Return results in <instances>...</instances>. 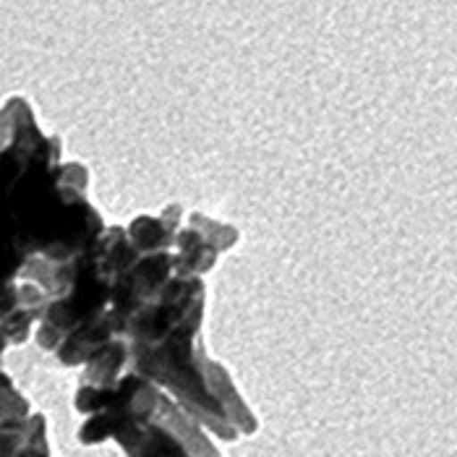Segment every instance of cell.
Listing matches in <instances>:
<instances>
[{
	"mask_svg": "<svg viewBox=\"0 0 457 457\" xmlns=\"http://www.w3.org/2000/svg\"><path fill=\"white\" fill-rule=\"evenodd\" d=\"M191 225L194 228H199L207 238H210L214 246L220 248V251H225V248H233L238 244V230L233 228V225H222V222H214L210 217H204V214H199V212H194L191 214Z\"/></svg>",
	"mask_w": 457,
	"mask_h": 457,
	"instance_id": "7",
	"label": "cell"
},
{
	"mask_svg": "<svg viewBox=\"0 0 457 457\" xmlns=\"http://www.w3.org/2000/svg\"><path fill=\"white\" fill-rule=\"evenodd\" d=\"M131 361V351L126 337H115L110 340L105 348L95 353L87 363H84V382L81 385H92V387H115L118 379L123 377V366Z\"/></svg>",
	"mask_w": 457,
	"mask_h": 457,
	"instance_id": "5",
	"label": "cell"
},
{
	"mask_svg": "<svg viewBox=\"0 0 457 457\" xmlns=\"http://www.w3.org/2000/svg\"><path fill=\"white\" fill-rule=\"evenodd\" d=\"M202 324H183L170 332L157 345L131 348V366L134 374L144 377L154 387H165L178 405L202 426H207L220 439H238V431L228 421L220 403L212 397L204 382L202 355L204 348L199 343Z\"/></svg>",
	"mask_w": 457,
	"mask_h": 457,
	"instance_id": "1",
	"label": "cell"
},
{
	"mask_svg": "<svg viewBox=\"0 0 457 457\" xmlns=\"http://www.w3.org/2000/svg\"><path fill=\"white\" fill-rule=\"evenodd\" d=\"M222 251L212 244L210 238L188 225V228H180L176 236V275H183V278H202L204 272H210L217 262Z\"/></svg>",
	"mask_w": 457,
	"mask_h": 457,
	"instance_id": "4",
	"label": "cell"
},
{
	"mask_svg": "<svg viewBox=\"0 0 457 457\" xmlns=\"http://www.w3.org/2000/svg\"><path fill=\"white\" fill-rule=\"evenodd\" d=\"M129 457H191L186 453V447L180 445V439L173 436L168 428H162L160 423H149L141 431L137 447L131 450Z\"/></svg>",
	"mask_w": 457,
	"mask_h": 457,
	"instance_id": "6",
	"label": "cell"
},
{
	"mask_svg": "<svg viewBox=\"0 0 457 457\" xmlns=\"http://www.w3.org/2000/svg\"><path fill=\"white\" fill-rule=\"evenodd\" d=\"M180 217L183 212L178 204L168 207L160 217H137L129 228L126 236L134 244L139 253H154V251H170L176 246V236L180 230Z\"/></svg>",
	"mask_w": 457,
	"mask_h": 457,
	"instance_id": "3",
	"label": "cell"
},
{
	"mask_svg": "<svg viewBox=\"0 0 457 457\" xmlns=\"http://www.w3.org/2000/svg\"><path fill=\"white\" fill-rule=\"evenodd\" d=\"M202 369H204V382L210 387L212 397L220 403V408L225 411V416H228V421L233 423V428L238 434H253L256 431L253 413L248 411V405L244 403V397L238 395V389L233 387L228 371L217 361H212L207 353L202 355Z\"/></svg>",
	"mask_w": 457,
	"mask_h": 457,
	"instance_id": "2",
	"label": "cell"
}]
</instances>
